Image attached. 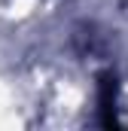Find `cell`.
I'll use <instances>...</instances> for the list:
<instances>
[{
  "instance_id": "cell-1",
  "label": "cell",
  "mask_w": 128,
  "mask_h": 131,
  "mask_svg": "<svg viewBox=\"0 0 128 131\" xmlns=\"http://www.w3.org/2000/svg\"><path fill=\"white\" fill-rule=\"evenodd\" d=\"M116 101H119V79L113 70H104L98 76V113H101V125H107V128H113L119 122Z\"/></svg>"
}]
</instances>
